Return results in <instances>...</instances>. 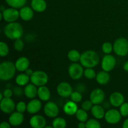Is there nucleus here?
Returning <instances> with one entry per match:
<instances>
[{
	"mask_svg": "<svg viewBox=\"0 0 128 128\" xmlns=\"http://www.w3.org/2000/svg\"><path fill=\"white\" fill-rule=\"evenodd\" d=\"M23 32L22 25L16 21L9 22L4 28V33L10 40H16L21 38L23 34Z\"/></svg>",
	"mask_w": 128,
	"mask_h": 128,
	"instance_id": "obj_1",
	"label": "nucleus"
},
{
	"mask_svg": "<svg viewBox=\"0 0 128 128\" xmlns=\"http://www.w3.org/2000/svg\"><path fill=\"white\" fill-rule=\"evenodd\" d=\"M80 61L81 65L84 67L92 68L100 62V56L95 51L89 50L81 54Z\"/></svg>",
	"mask_w": 128,
	"mask_h": 128,
	"instance_id": "obj_2",
	"label": "nucleus"
},
{
	"mask_svg": "<svg viewBox=\"0 0 128 128\" xmlns=\"http://www.w3.org/2000/svg\"><path fill=\"white\" fill-rule=\"evenodd\" d=\"M16 70L14 63L9 61H3L0 64V80L4 81L11 80Z\"/></svg>",
	"mask_w": 128,
	"mask_h": 128,
	"instance_id": "obj_3",
	"label": "nucleus"
},
{
	"mask_svg": "<svg viewBox=\"0 0 128 128\" xmlns=\"http://www.w3.org/2000/svg\"><path fill=\"white\" fill-rule=\"evenodd\" d=\"M113 50L120 56H125L128 54V41L125 38H119L113 44Z\"/></svg>",
	"mask_w": 128,
	"mask_h": 128,
	"instance_id": "obj_4",
	"label": "nucleus"
},
{
	"mask_svg": "<svg viewBox=\"0 0 128 128\" xmlns=\"http://www.w3.org/2000/svg\"><path fill=\"white\" fill-rule=\"evenodd\" d=\"M31 82L36 86H44L48 82V76L42 71H36L30 76Z\"/></svg>",
	"mask_w": 128,
	"mask_h": 128,
	"instance_id": "obj_5",
	"label": "nucleus"
},
{
	"mask_svg": "<svg viewBox=\"0 0 128 128\" xmlns=\"http://www.w3.org/2000/svg\"><path fill=\"white\" fill-rule=\"evenodd\" d=\"M68 73L70 77L74 80H80L84 74V70L81 64L72 63L68 68Z\"/></svg>",
	"mask_w": 128,
	"mask_h": 128,
	"instance_id": "obj_6",
	"label": "nucleus"
},
{
	"mask_svg": "<svg viewBox=\"0 0 128 128\" xmlns=\"http://www.w3.org/2000/svg\"><path fill=\"white\" fill-rule=\"evenodd\" d=\"M121 116L122 115L120 111L115 109H111L106 112L104 118L106 122H108L109 124H115L118 123L121 121Z\"/></svg>",
	"mask_w": 128,
	"mask_h": 128,
	"instance_id": "obj_7",
	"label": "nucleus"
},
{
	"mask_svg": "<svg viewBox=\"0 0 128 128\" xmlns=\"http://www.w3.org/2000/svg\"><path fill=\"white\" fill-rule=\"evenodd\" d=\"M116 64V58L112 55L108 54L105 55L102 58L101 62V68L104 71L110 72L114 68Z\"/></svg>",
	"mask_w": 128,
	"mask_h": 128,
	"instance_id": "obj_8",
	"label": "nucleus"
},
{
	"mask_svg": "<svg viewBox=\"0 0 128 128\" xmlns=\"http://www.w3.org/2000/svg\"><path fill=\"white\" fill-rule=\"evenodd\" d=\"M2 13L4 20L8 22H15L16 20H18L19 17H20V11L14 8L5 9Z\"/></svg>",
	"mask_w": 128,
	"mask_h": 128,
	"instance_id": "obj_9",
	"label": "nucleus"
},
{
	"mask_svg": "<svg viewBox=\"0 0 128 128\" xmlns=\"http://www.w3.org/2000/svg\"><path fill=\"white\" fill-rule=\"evenodd\" d=\"M14 102L11 98H5L2 100H1V103H0V107L1 110L5 114H10L13 112L14 110L16 108Z\"/></svg>",
	"mask_w": 128,
	"mask_h": 128,
	"instance_id": "obj_10",
	"label": "nucleus"
},
{
	"mask_svg": "<svg viewBox=\"0 0 128 128\" xmlns=\"http://www.w3.org/2000/svg\"><path fill=\"white\" fill-rule=\"evenodd\" d=\"M72 91V86L67 82H61L58 85L57 92L61 97L68 98L71 96Z\"/></svg>",
	"mask_w": 128,
	"mask_h": 128,
	"instance_id": "obj_11",
	"label": "nucleus"
},
{
	"mask_svg": "<svg viewBox=\"0 0 128 128\" xmlns=\"http://www.w3.org/2000/svg\"><path fill=\"white\" fill-rule=\"evenodd\" d=\"M44 112L48 117L56 118L58 115L60 109L55 102L49 101L44 106Z\"/></svg>",
	"mask_w": 128,
	"mask_h": 128,
	"instance_id": "obj_12",
	"label": "nucleus"
},
{
	"mask_svg": "<svg viewBox=\"0 0 128 128\" xmlns=\"http://www.w3.org/2000/svg\"><path fill=\"white\" fill-rule=\"evenodd\" d=\"M90 98L93 104H100L104 100L105 93L101 89L96 88L92 90Z\"/></svg>",
	"mask_w": 128,
	"mask_h": 128,
	"instance_id": "obj_13",
	"label": "nucleus"
},
{
	"mask_svg": "<svg viewBox=\"0 0 128 128\" xmlns=\"http://www.w3.org/2000/svg\"><path fill=\"white\" fill-rule=\"evenodd\" d=\"M30 124L33 128H43L46 126V120L41 115L35 114L30 119Z\"/></svg>",
	"mask_w": 128,
	"mask_h": 128,
	"instance_id": "obj_14",
	"label": "nucleus"
},
{
	"mask_svg": "<svg viewBox=\"0 0 128 128\" xmlns=\"http://www.w3.org/2000/svg\"><path fill=\"white\" fill-rule=\"evenodd\" d=\"M42 107V103L40 100L37 99H31L27 104V111L28 113L34 114L40 111Z\"/></svg>",
	"mask_w": 128,
	"mask_h": 128,
	"instance_id": "obj_15",
	"label": "nucleus"
},
{
	"mask_svg": "<svg viewBox=\"0 0 128 128\" xmlns=\"http://www.w3.org/2000/svg\"><path fill=\"white\" fill-rule=\"evenodd\" d=\"M110 102L114 107H120L124 102V97L120 92H114L110 97Z\"/></svg>",
	"mask_w": 128,
	"mask_h": 128,
	"instance_id": "obj_16",
	"label": "nucleus"
},
{
	"mask_svg": "<svg viewBox=\"0 0 128 128\" xmlns=\"http://www.w3.org/2000/svg\"><path fill=\"white\" fill-rule=\"evenodd\" d=\"M24 115L22 112H13L9 117V122L12 126H18L23 122Z\"/></svg>",
	"mask_w": 128,
	"mask_h": 128,
	"instance_id": "obj_17",
	"label": "nucleus"
},
{
	"mask_svg": "<svg viewBox=\"0 0 128 128\" xmlns=\"http://www.w3.org/2000/svg\"><path fill=\"white\" fill-rule=\"evenodd\" d=\"M30 64V60L26 57H24V56L19 58L15 62L16 70L20 72H23L26 71L28 68H29Z\"/></svg>",
	"mask_w": 128,
	"mask_h": 128,
	"instance_id": "obj_18",
	"label": "nucleus"
},
{
	"mask_svg": "<svg viewBox=\"0 0 128 128\" xmlns=\"http://www.w3.org/2000/svg\"><path fill=\"white\" fill-rule=\"evenodd\" d=\"M20 18L25 21H30L32 20L34 16L33 10L29 6H23L20 11Z\"/></svg>",
	"mask_w": 128,
	"mask_h": 128,
	"instance_id": "obj_19",
	"label": "nucleus"
},
{
	"mask_svg": "<svg viewBox=\"0 0 128 128\" xmlns=\"http://www.w3.org/2000/svg\"><path fill=\"white\" fill-rule=\"evenodd\" d=\"M78 110V108L77 104H76V102L72 101V100L68 101L64 105V112L69 116H73V115L76 114Z\"/></svg>",
	"mask_w": 128,
	"mask_h": 128,
	"instance_id": "obj_20",
	"label": "nucleus"
},
{
	"mask_svg": "<svg viewBox=\"0 0 128 128\" xmlns=\"http://www.w3.org/2000/svg\"><path fill=\"white\" fill-rule=\"evenodd\" d=\"M24 94L29 99H34L38 95V89L36 85L32 84H28L24 89Z\"/></svg>",
	"mask_w": 128,
	"mask_h": 128,
	"instance_id": "obj_21",
	"label": "nucleus"
},
{
	"mask_svg": "<svg viewBox=\"0 0 128 128\" xmlns=\"http://www.w3.org/2000/svg\"><path fill=\"white\" fill-rule=\"evenodd\" d=\"M31 6L34 11L41 12L46 10L47 8V3L45 0H32Z\"/></svg>",
	"mask_w": 128,
	"mask_h": 128,
	"instance_id": "obj_22",
	"label": "nucleus"
},
{
	"mask_svg": "<svg viewBox=\"0 0 128 128\" xmlns=\"http://www.w3.org/2000/svg\"><path fill=\"white\" fill-rule=\"evenodd\" d=\"M38 96L41 101H47L51 97V92L48 88L45 86V85L41 86L38 89Z\"/></svg>",
	"mask_w": 128,
	"mask_h": 128,
	"instance_id": "obj_23",
	"label": "nucleus"
},
{
	"mask_svg": "<svg viewBox=\"0 0 128 128\" xmlns=\"http://www.w3.org/2000/svg\"><path fill=\"white\" fill-rule=\"evenodd\" d=\"M91 113L95 118L101 120L104 118L106 112L104 108L102 106H100V104H94L91 109Z\"/></svg>",
	"mask_w": 128,
	"mask_h": 128,
	"instance_id": "obj_24",
	"label": "nucleus"
},
{
	"mask_svg": "<svg viewBox=\"0 0 128 128\" xmlns=\"http://www.w3.org/2000/svg\"><path fill=\"white\" fill-rule=\"evenodd\" d=\"M96 81L101 85L107 84L110 81V75L108 72L105 71H100L96 74Z\"/></svg>",
	"mask_w": 128,
	"mask_h": 128,
	"instance_id": "obj_25",
	"label": "nucleus"
},
{
	"mask_svg": "<svg viewBox=\"0 0 128 128\" xmlns=\"http://www.w3.org/2000/svg\"><path fill=\"white\" fill-rule=\"evenodd\" d=\"M30 80V76L26 73H21L18 75L16 78V83L18 86H22L28 84Z\"/></svg>",
	"mask_w": 128,
	"mask_h": 128,
	"instance_id": "obj_26",
	"label": "nucleus"
},
{
	"mask_svg": "<svg viewBox=\"0 0 128 128\" xmlns=\"http://www.w3.org/2000/svg\"><path fill=\"white\" fill-rule=\"evenodd\" d=\"M6 3L14 8H21L26 4L27 0H5Z\"/></svg>",
	"mask_w": 128,
	"mask_h": 128,
	"instance_id": "obj_27",
	"label": "nucleus"
},
{
	"mask_svg": "<svg viewBox=\"0 0 128 128\" xmlns=\"http://www.w3.org/2000/svg\"><path fill=\"white\" fill-rule=\"evenodd\" d=\"M81 55V54H80L78 51L76 50H72L69 51L68 54V58L71 61L76 62L80 61Z\"/></svg>",
	"mask_w": 128,
	"mask_h": 128,
	"instance_id": "obj_28",
	"label": "nucleus"
},
{
	"mask_svg": "<svg viewBox=\"0 0 128 128\" xmlns=\"http://www.w3.org/2000/svg\"><path fill=\"white\" fill-rule=\"evenodd\" d=\"M52 126L54 128H64L66 127V121L61 117L56 118L52 121Z\"/></svg>",
	"mask_w": 128,
	"mask_h": 128,
	"instance_id": "obj_29",
	"label": "nucleus"
},
{
	"mask_svg": "<svg viewBox=\"0 0 128 128\" xmlns=\"http://www.w3.org/2000/svg\"><path fill=\"white\" fill-rule=\"evenodd\" d=\"M76 116L78 120L80 122H86L88 118V114L86 112V111L82 108L78 110L76 113Z\"/></svg>",
	"mask_w": 128,
	"mask_h": 128,
	"instance_id": "obj_30",
	"label": "nucleus"
},
{
	"mask_svg": "<svg viewBox=\"0 0 128 128\" xmlns=\"http://www.w3.org/2000/svg\"><path fill=\"white\" fill-rule=\"evenodd\" d=\"M9 47L6 42L1 41L0 42V56L1 57H5L9 53Z\"/></svg>",
	"mask_w": 128,
	"mask_h": 128,
	"instance_id": "obj_31",
	"label": "nucleus"
},
{
	"mask_svg": "<svg viewBox=\"0 0 128 128\" xmlns=\"http://www.w3.org/2000/svg\"><path fill=\"white\" fill-rule=\"evenodd\" d=\"M84 75L86 78L89 79V80H92L96 78V73L92 68H87L84 71Z\"/></svg>",
	"mask_w": 128,
	"mask_h": 128,
	"instance_id": "obj_32",
	"label": "nucleus"
},
{
	"mask_svg": "<svg viewBox=\"0 0 128 128\" xmlns=\"http://www.w3.org/2000/svg\"><path fill=\"white\" fill-rule=\"evenodd\" d=\"M86 124L87 128H100L101 127L100 122L95 119H90L86 122Z\"/></svg>",
	"mask_w": 128,
	"mask_h": 128,
	"instance_id": "obj_33",
	"label": "nucleus"
},
{
	"mask_svg": "<svg viewBox=\"0 0 128 128\" xmlns=\"http://www.w3.org/2000/svg\"><path fill=\"white\" fill-rule=\"evenodd\" d=\"M102 50L106 54H110L113 50V46L110 42H105L102 46Z\"/></svg>",
	"mask_w": 128,
	"mask_h": 128,
	"instance_id": "obj_34",
	"label": "nucleus"
},
{
	"mask_svg": "<svg viewBox=\"0 0 128 128\" xmlns=\"http://www.w3.org/2000/svg\"><path fill=\"white\" fill-rule=\"evenodd\" d=\"M70 97H71V100L74 101V102H76V103L81 102L82 99V96L81 94V92H79L78 91L72 92Z\"/></svg>",
	"mask_w": 128,
	"mask_h": 128,
	"instance_id": "obj_35",
	"label": "nucleus"
},
{
	"mask_svg": "<svg viewBox=\"0 0 128 128\" xmlns=\"http://www.w3.org/2000/svg\"><path fill=\"white\" fill-rule=\"evenodd\" d=\"M24 42L20 38L15 40L14 42V49L16 51H22L24 49Z\"/></svg>",
	"mask_w": 128,
	"mask_h": 128,
	"instance_id": "obj_36",
	"label": "nucleus"
},
{
	"mask_svg": "<svg viewBox=\"0 0 128 128\" xmlns=\"http://www.w3.org/2000/svg\"><path fill=\"white\" fill-rule=\"evenodd\" d=\"M16 109L17 111L23 113L25 111H27V105L24 101H20L16 104Z\"/></svg>",
	"mask_w": 128,
	"mask_h": 128,
	"instance_id": "obj_37",
	"label": "nucleus"
},
{
	"mask_svg": "<svg viewBox=\"0 0 128 128\" xmlns=\"http://www.w3.org/2000/svg\"><path fill=\"white\" fill-rule=\"evenodd\" d=\"M120 112L122 116L126 117L128 116V102H124L120 106Z\"/></svg>",
	"mask_w": 128,
	"mask_h": 128,
	"instance_id": "obj_38",
	"label": "nucleus"
},
{
	"mask_svg": "<svg viewBox=\"0 0 128 128\" xmlns=\"http://www.w3.org/2000/svg\"><path fill=\"white\" fill-rule=\"evenodd\" d=\"M92 106H93V103L91 102V100H87V101H84L81 104V108L83 110H86V111L91 110Z\"/></svg>",
	"mask_w": 128,
	"mask_h": 128,
	"instance_id": "obj_39",
	"label": "nucleus"
},
{
	"mask_svg": "<svg viewBox=\"0 0 128 128\" xmlns=\"http://www.w3.org/2000/svg\"><path fill=\"white\" fill-rule=\"evenodd\" d=\"M12 91H13V94L14 96H17V97H20L22 96L24 93V91L20 87V86H16L12 89Z\"/></svg>",
	"mask_w": 128,
	"mask_h": 128,
	"instance_id": "obj_40",
	"label": "nucleus"
},
{
	"mask_svg": "<svg viewBox=\"0 0 128 128\" xmlns=\"http://www.w3.org/2000/svg\"><path fill=\"white\" fill-rule=\"evenodd\" d=\"M3 95L4 97L5 98H11V96L13 94V91L12 90H11V89L7 88L3 91Z\"/></svg>",
	"mask_w": 128,
	"mask_h": 128,
	"instance_id": "obj_41",
	"label": "nucleus"
},
{
	"mask_svg": "<svg viewBox=\"0 0 128 128\" xmlns=\"http://www.w3.org/2000/svg\"><path fill=\"white\" fill-rule=\"evenodd\" d=\"M76 90H77L78 91H79L80 92H84L86 90V86L84 84H80L76 87Z\"/></svg>",
	"mask_w": 128,
	"mask_h": 128,
	"instance_id": "obj_42",
	"label": "nucleus"
},
{
	"mask_svg": "<svg viewBox=\"0 0 128 128\" xmlns=\"http://www.w3.org/2000/svg\"><path fill=\"white\" fill-rule=\"evenodd\" d=\"M11 124L10 122H8L6 121H2L0 124L1 128H11Z\"/></svg>",
	"mask_w": 128,
	"mask_h": 128,
	"instance_id": "obj_43",
	"label": "nucleus"
},
{
	"mask_svg": "<svg viewBox=\"0 0 128 128\" xmlns=\"http://www.w3.org/2000/svg\"><path fill=\"white\" fill-rule=\"evenodd\" d=\"M33 72H34V71H32L31 69H30V68H28L27 70L25 71V73H26L27 75H28L29 76H31V75L32 74V73H33Z\"/></svg>",
	"mask_w": 128,
	"mask_h": 128,
	"instance_id": "obj_44",
	"label": "nucleus"
},
{
	"mask_svg": "<svg viewBox=\"0 0 128 128\" xmlns=\"http://www.w3.org/2000/svg\"><path fill=\"white\" fill-rule=\"evenodd\" d=\"M78 127L79 128H86V124L85 123V122H80V123H78Z\"/></svg>",
	"mask_w": 128,
	"mask_h": 128,
	"instance_id": "obj_45",
	"label": "nucleus"
},
{
	"mask_svg": "<svg viewBox=\"0 0 128 128\" xmlns=\"http://www.w3.org/2000/svg\"><path fill=\"white\" fill-rule=\"evenodd\" d=\"M122 127L124 128H128V118L124 121L123 124H122Z\"/></svg>",
	"mask_w": 128,
	"mask_h": 128,
	"instance_id": "obj_46",
	"label": "nucleus"
},
{
	"mask_svg": "<svg viewBox=\"0 0 128 128\" xmlns=\"http://www.w3.org/2000/svg\"><path fill=\"white\" fill-rule=\"evenodd\" d=\"M123 69L124 71H127L128 72V61H126L124 64V66H123Z\"/></svg>",
	"mask_w": 128,
	"mask_h": 128,
	"instance_id": "obj_47",
	"label": "nucleus"
},
{
	"mask_svg": "<svg viewBox=\"0 0 128 128\" xmlns=\"http://www.w3.org/2000/svg\"><path fill=\"white\" fill-rule=\"evenodd\" d=\"M3 98H4L3 93H2V92H1V93H0V101H1V100H2Z\"/></svg>",
	"mask_w": 128,
	"mask_h": 128,
	"instance_id": "obj_48",
	"label": "nucleus"
},
{
	"mask_svg": "<svg viewBox=\"0 0 128 128\" xmlns=\"http://www.w3.org/2000/svg\"><path fill=\"white\" fill-rule=\"evenodd\" d=\"M3 18V16H2V12H0V20H2V19Z\"/></svg>",
	"mask_w": 128,
	"mask_h": 128,
	"instance_id": "obj_49",
	"label": "nucleus"
},
{
	"mask_svg": "<svg viewBox=\"0 0 128 128\" xmlns=\"http://www.w3.org/2000/svg\"><path fill=\"white\" fill-rule=\"evenodd\" d=\"M4 6H1V11H2V12L4 11V10H5V9H4Z\"/></svg>",
	"mask_w": 128,
	"mask_h": 128,
	"instance_id": "obj_50",
	"label": "nucleus"
},
{
	"mask_svg": "<svg viewBox=\"0 0 128 128\" xmlns=\"http://www.w3.org/2000/svg\"><path fill=\"white\" fill-rule=\"evenodd\" d=\"M53 128V126H45V128Z\"/></svg>",
	"mask_w": 128,
	"mask_h": 128,
	"instance_id": "obj_51",
	"label": "nucleus"
}]
</instances>
